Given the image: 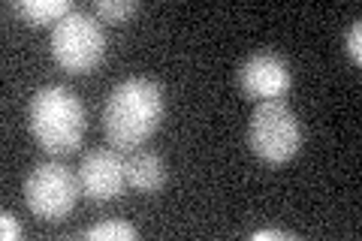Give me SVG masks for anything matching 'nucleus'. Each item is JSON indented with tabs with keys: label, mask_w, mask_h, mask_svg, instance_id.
I'll use <instances>...</instances> for the list:
<instances>
[{
	"label": "nucleus",
	"mask_w": 362,
	"mask_h": 241,
	"mask_svg": "<svg viewBox=\"0 0 362 241\" xmlns=\"http://www.w3.org/2000/svg\"><path fill=\"white\" fill-rule=\"evenodd\" d=\"M16 13L30 25H52V21L58 25L73 13V4L70 0H21L16 4Z\"/></svg>",
	"instance_id": "nucleus-9"
},
{
	"label": "nucleus",
	"mask_w": 362,
	"mask_h": 241,
	"mask_svg": "<svg viewBox=\"0 0 362 241\" xmlns=\"http://www.w3.org/2000/svg\"><path fill=\"white\" fill-rule=\"evenodd\" d=\"M127 184L124 178V157L115 148H94L82 157L78 166V187H82L85 199L90 202H109L115 199L121 187Z\"/></svg>",
	"instance_id": "nucleus-6"
},
{
	"label": "nucleus",
	"mask_w": 362,
	"mask_h": 241,
	"mask_svg": "<svg viewBox=\"0 0 362 241\" xmlns=\"http://www.w3.org/2000/svg\"><path fill=\"white\" fill-rule=\"evenodd\" d=\"M78 175H73V169H66L64 163H40L28 172L25 178V202L28 208L40 217V221H61L73 211V205L78 199Z\"/></svg>",
	"instance_id": "nucleus-5"
},
{
	"label": "nucleus",
	"mask_w": 362,
	"mask_h": 241,
	"mask_svg": "<svg viewBox=\"0 0 362 241\" xmlns=\"http://www.w3.org/2000/svg\"><path fill=\"white\" fill-rule=\"evenodd\" d=\"M30 133L45 154L61 157L78 148L85 136V106L70 88L49 85L30 100Z\"/></svg>",
	"instance_id": "nucleus-2"
},
{
	"label": "nucleus",
	"mask_w": 362,
	"mask_h": 241,
	"mask_svg": "<svg viewBox=\"0 0 362 241\" xmlns=\"http://www.w3.org/2000/svg\"><path fill=\"white\" fill-rule=\"evenodd\" d=\"M136 13H139V4H136V0H97L94 4V16L109 21V25L130 18Z\"/></svg>",
	"instance_id": "nucleus-11"
},
{
	"label": "nucleus",
	"mask_w": 362,
	"mask_h": 241,
	"mask_svg": "<svg viewBox=\"0 0 362 241\" xmlns=\"http://www.w3.org/2000/svg\"><path fill=\"white\" fill-rule=\"evenodd\" d=\"M163 88L151 78H124L103 106V136L115 151H136L160 127Z\"/></svg>",
	"instance_id": "nucleus-1"
},
{
	"label": "nucleus",
	"mask_w": 362,
	"mask_h": 241,
	"mask_svg": "<svg viewBox=\"0 0 362 241\" xmlns=\"http://www.w3.org/2000/svg\"><path fill=\"white\" fill-rule=\"evenodd\" d=\"M239 85L251 100H281L293 85L290 66L272 52H257L239 66Z\"/></svg>",
	"instance_id": "nucleus-7"
},
{
	"label": "nucleus",
	"mask_w": 362,
	"mask_h": 241,
	"mask_svg": "<svg viewBox=\"0 0 362 241\" xmlns=\"http://www.w3.org/2000/svg\"><path fill=\"white\" fill-rule=\"evenodd\" d=\"M344 45H347V54H350V61H354V64L359 66V64H362V21H354V25H350Z\"/></svg>",
	"instance_id": "nucleus-12"
},
{
	"label": "nucleus",
	"mask_w": 362,
	"mask_h": 241,
	"mask_svg": "<svg viewBox=\"0 0 362 241\" xmlns=\"http://www.w3.org/2000/svg\"><path fill=\"white\" fill-rule=\"evenodd\" d=\"M254 241H293L296 235L284 233V229H259V233H251Z\"/></svg>",
	"instance_id": "nucleus-14"
},
{
	"label": "nucleus",
	"mask_w": 362,
	"mask_h": 241,
	"mask_svg": "<svg viewBox=\"0 0 362 241\" xmlns=\"http://www.w3.org/2000/svg\"><path fill=\"white\" fill-rule=\"evenodd\" d=\"M52 54L66 73H90L106 54V33L100 18L73 9L52 30Z\"/></svg>",
	"instance_id": "nucleus-3"
},
{
	"label": "nucleus",
	"mask_w": 362,
	"mask_h": 241,
	"mask_svg": "<svg viewBox=\"0 0 362 241\" xmlns=\"http://www.w3.org/2000/svg\"><path fill=\"white\" fill-rule=\"evenodd\" d=\"M247 145L266 163H287L302 148V127L281 100L259 102L247 124Z\"/></svg>",
	"instance_id": "nucleus-4"
},
{
	"label": "nucleus",
	"mask_w": 362,
	"mask_h": 241,
	"mask_svg": "<svg viewBox=\"0 0 362 241\" xmlns=\"http://www.w3.org/2000/svg\"><path fill=\"white\" fill-rule=\"evenodd\" d=\"M82 238H88V241H136L139 238V229L127 221H103V223L85 229Z\"/></svg>",
	"instance_id": "nucleus-10"
},
{
	"label": "nucleus",
	"mask_w": 362,
	"mask_h": 241,
	"mask_svg": "<svg viewBox=\"0 0 362 241\" xmlns=\"http://www.w3.org/2000/svg\"><path fill=\"white\" fill-rule=\"evenodd\" d=\"M0 238L4 241H18L21 238V226L16 221V214H9V211L0 214Z\"/></svg>",
	"instance_id": "nucleus-13"
},
{
	"label": "nucleus",
	"mask_w": 362,
	"mask_h": 241,
	"mask_svg": "<svg viewBox=\"0 0 362 241\" xmlns=\"http://www.w3.org/2000/svg\"><path fill=\"white\" fill-rule=\"evenodd\" d=\"M124 178L133 190H142V193H157L166 184V163L160 154L154 151H127L124 157Z\"/></svg>",
	"instance_id": "nucleus-8"
}]
</instances>
